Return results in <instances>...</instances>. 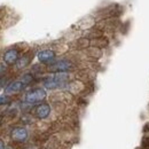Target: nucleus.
Segmentation results:
<instances>
[{
  "mask_svg": "<svg viewBox=\"0 0 149 149\" xmlns=\"http://www.w3.org/2000/svg\"><path fill=\"white\" fill-rule=\"evenodd\" d=\"M68 79H69V74L67 72H57V74L47 77L44 80V86L48 90H55V88L65 85Z\"/></svg>",
  "mask_w": 149,
  "mask_h": 149,
  "instance_id": "1",
  "label": "nucleus"
},
{
  "mask_svg": "<svg viewBox=\"0 0 149 149\" xmlns=\"http://www.w3.org/2000/svg\"><path fill=\"white\" fill-rule=\"evenodd\" d=\"M46 95L47 93L44 88H33V90L29 91L28 93H25L23 100H24V102H26L29 104H35V103L41 102L42 100H45Z\"/></svg>",
  "mask_w": 149,
  "mask_h": 149,
  "instance_id": "2",
  "label": "nucleus"
},
{
  "mask_svg": "<svg viewBox=\"0 0 149 149\" xmlns=\"http://www.w3.org/2000/svg\"><path fill=\"white\" fill-rule=\"evenodd\" d=\"M74 68V64L69 60H58L54 61L48 65V71L57 74V72H68Z\"/></svg>",
  "mask_w": 149,
  "mask_h": 149,
  "instance_id": "3",
  "label": "nucleus"
},
{
  "mask_svg": "<svg viewBox=\"0 0 149 149\" xmlns=\"http://www.w3.org/2000/svg\"><path fill=\"white\" fill-rule=\"evenodd\" d=\"M26 85L22 81V80H15L9 83L6 87H5V94L6 95H14V94L19 93Z\"/></svg>",
  "mask_w": 149,
  "mask_h": 149,
  "instance_id": "4",
  "label": "nucleus"
},
{
  "mask_svg": "<svg viewBox=\"0 0 149 149\" xmlns=\"http://www.w3.org/2000/svg\"><path fill=\"white\" fill-rule=\"evenodd\" d=\"M3 62L7 65H13L17 62V60L19 58V52L16 48H9L8 51L5 52L3 54Z\"/></svg>",
  "mask_w": 149,
  "mask_h": 149,
  "instance_id": "5",
  "label": "nucleus"
},
{
  "mask_svg": "<svg viewBox=\"0 0 149 149\" xmlns=\"http://www.w3.org/2000/svg\"><path fill=\"white\" fill-rule=\"evenodd\" d=\"M55 56V52L52 51V49H42V51H39L37 54L39 62H41V63H49V64L52 62H54Z\"/></svg>",
  "mask_w": 149,
  "mask_h": 149,
  "instance_id": "6",
  "label": "nucleus"
},
{
  "mask_svg": "<svg viewBox=\"0 0 149 149\" xmlns=\"http://www.w3.org/2000/svg\"><path fill=\"white\" fill-rule=\"evenodd\" d=\"M51 113V106L48 103H40L35 109V115L39 119H45Z\"/></svg>",
  "mask_w": 149,
  "mask_h": 149,
  "instance_id": "7",
  "label": "nucleus"
},
{
  "mask_svg": "<svg viewBox=\"0 0 149 149\" xmlns=\"http://www.w3.org/2000/svg\"><path fill=\"white\" fill-rule=\"evenodd\" d=\"M10 136H12V139L14 141L22 142V141L26 140V138H28V131L25 130L24 127H15L14 130L12 131Z\"/></svg>",
  "mask_w": 149,
  "mask_h": 149,
  "instance_id": "8",
  "label": "nucleus"
},
{
  "mask_svg": "<svg viewBox=\"0 0 149 149\" xmlns=\"http://www.w3.org/2000/svg\"><path fill=\"white\" fill-rule=\"evenodd\" d=\"M31 62V56L29 54H25V55H22L17 60V62L15 63V67L16 69H24L25 67H28Z\"/></svg>",
  "mask_w": 149,
  "mask_h": 149,
  "instance_id": "9",
  "label": "nucleus"
},
{
  "mask_svg": "<svg viewBox=\"0 0 149 149\" xmlns=\"http://www.w3.org/2000/svg\"><path fill=\"white\" fill-rule=\"evenodd\" d=\"M21 80H22L25 85H29V84L33 80V76H32L31 74H23V76H22Z\"/></svg>",
  "mask_w": 149,
  "mask_h": 149,
  "instance_id": "10",
  "label": "nucleus"
},
{
  "mask_svg": "<svg viewBox=\"0 0 149 149\" xmlns=\"http://www.w3.org/2000/svg\"><path fill=\"white\" fill-rule=\"evenodd\" d=\"M141 146H142V149H149V135H146L142 138Z\"/></svg>",
  "mask_w": 149,
  "mask_h": 149,
  "instance_id": "11",
  "label": "nucleus"
},
{
  "mask_svg": "<svg viewBox=\"0 0 149 149\" xmlns=\"http://www.w3.org/2000/svg\"><path fill=\"white\" fill-rule=\"evenodd\" d=\"M10 102V99L8 95H0V106H3V104H7Z\"/></svg>",
  "mask_w": 149,
  "mask_h": 149,
  "instance_id": "12",
  "label": "nucleus"
},
{
  "mask_svg": "<svg viewBox=\"0 0 149 149\" xmlns=\"http://www.w3.org/2000/svg\"><path fill=\"white\" fill-rule=\"evenodd\" d=\"M143 132H146V133L149 132V123H147V124H146V126L143 127Z\"/></svg>",
  "mask_w": 149,
  "mask_h": 149,
  "instance_id": "13",
  "label": "nucleus"
},
{
  "mask_svg": "<svg viewBox=\"0 0 149 149\" xmlns=\"http://www.w3.org/2000/svg\"><path fill=\"white\" fill-rule=\"evenodd\" d=\"M0 149H5V143L2 140H0Z\"/></svg>",
  "mask_w": 149,
  "mask_h": 149,
  "instance_id": "14",
  "label": "nucleus"
},
{
  "mask_svg": "<svg viewBox=\"0 0 149 149\" xmlns=\"http://www.w3.org/2000/svg\"><path fill=\"white\" fill-rule=\"evenodd\" d=\"M1 86H2V79L0 78V87H1Z\"/></svg>",
  "mask_w": 149,
  "mask_h": 149,
  "instance_id": "15",
  "label": "nucleus"
}]
</instances>
